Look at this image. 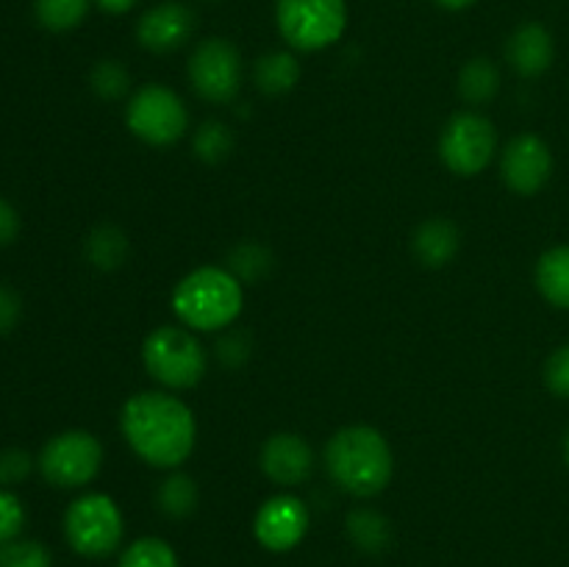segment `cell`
Returning <instances> with one entry per match:
<instances>
[{"label":"cell","instance_id":"obj_1","mask_svg":"<svg viewBox=\"0 0 569 567\" xmlns=\"http://www.w3.org/2000/svg\"><path fill=\"white\" fill-rule=\"evenodd\" d=\"M120 428L133 454L159 470H176L198 442L192 409L178 395L161 389L131 395L120 411Z\"/></svg>","mask_w":569,"mask_h":567},{"label":"cell","instance_id":"obj_2","mask_svg":"<svg viewBox=\"0 0 569 567\" xmlns=\"http://www.w3.org/2000/svg\"><path fill=\"white\" fill-rule=\"evenodd\" d=\"M326 470L342 493L372 498L395 476V454L387 437L372 426H345L328 439Z\"/></svg>","mask_w":569,"mask_h":567},{"label":"cell","instance_id":"obj_3","mask_svg":"<svg viewBox=\"0 0 569 567\" xmlns=\"http://www.w3.org/2000/svg\"><path fill=\"white\" fill-rule=\"evenodd\" d=\"M244 306V287L228 267L203 265L172 289V311L192 331H220L237 322Z\"/></svg>","mask_w":569,"mask_h":567},{"label":"cell","instance_id":"obj_4","mask_svg":"<svg viewBox=\"0 0 569 567\" xmlns=\"http://www.w3.org/2000/svg\"><path fill=\"white\" fill-rule=\"evenodd\" d=\"M144 370L170 389H189L203 381L209 356L198 334L187 326H161L144 337Z\"/></svg>","mask_w":569,"mask_h":567},{"label":"cell","instance_id":"obj_5","mask_svg":"<svg viewBox=\"0 0 569 567\" xmlns=\"http://www.w3.org/2000/svg\"><path fill=\"white\" fill-rule=\"evenodd\" d=\"M126 534L122 511L106 493H87L64 511V537L78 556L106 559L114 554Z\"/></svg>","mask_w":569,"mask_h":567},{"label":"cell","instance_id":"obj_6","mask_svg":"<svg viewBox=\"0 0 569 567\" xmlns=\"http://www.w3.org/2000/svg\"><path fill=\"white\" fill-rule=\"evenodd\" d=\"M276 22L289 48L317 53L331 48L348 28L345 0H278Z\"/></svg>","mask_w":569,"mask_h":567},{"label":"cell","instance_id":"obj_7","mask_svg":"<svg viewBox=\"0 0 569 567\" xmlns=\"http://www.w3.org/2000/svg\"><path fill=\"white\" fill-rule=\"evenodd\" d=\"M126 126L133 137L153 148L176 145L189 128V111L181 94L164 83H144L126 106Z\"/></svg>","mask_w":569,"mask_h":567},{"label":"cell","instance_id":"obj_8","mask_svg":"<svg viewBox=\"0 0 569 567\" xmlns=\"http://www.w3.org/2000/svg\"><path fill=\"white\" fill-rule=\"evenodd\" d=\"M103 465V445L89 431H61L44 442L39 454V470L44 481L59 489L87 487Z\"/></svg>","mask_w":569,"mask_h":567},{"label":"cell","instance_id":"obj_9","mask_svg":"<svg viewBox=\"0 0 569 567\" xmlns=\"http://www.w3.org/2000/svg\"><path fill=\"white\" fill-rule=\"evenodd\" d=\"M498 150V131L492 120L478 111H459L450 117L439 137V156L456 176L472 178L487 170Z\"/></svg>","mask_w":569,"mask_h":567},{"label":"cell","instance_id":"obj_10","mask_svg":"<svg viewBox=\"0 0 569 567\" xmlns=\"http://www.w3.org/2000/svg\"><path fill=\"white\" fill-rule=\"evenodd\" d=\"M189 83L209 103H231L242 87V56L228 39H203L189 56Z\"/></svg>","mask_w":569,"mask_h":567},{"label":"cell","instance_id":"obj_11","mask_svg":"<svg viewBox=\"0 0 569 567\" xmlns=\"http://www.w3.org/2000/svg\"><path fill=\"white\" fill-rule=\"evenodd\" d=\"M253 534L261 548L272 554H287L298 548L309 534V506L298 495H272L256 511Z\"/></svg>","mask_w":569,"mask_h":567},{"label":"cell","instance_id":"obj_12","mask_svg":"<svg viewBox=\"0 0 569 567\" xmlns=\"http://www.w3.org/2000/svg\"><path fill=\"white\" fill-rule=\"evenodd\" d=\"M503 183L517 195H537L553 176V153L537 133H520L500 156Z\"/></svg>","mask_w":569,"mask_h":567},{"label":"cell","instance_id":"obj_13","mask_svg":"<svg viewBox=\"0 0 569 567\" xmlns=\"http://www.w3.org/2000/svg\"><path fill=\"white\" fill-rule=\"evenodd\" d=\"M194 26H198V20L187 3L164 0V3L153 6L139 17L137 39L150 53H172L192 39Z\"/></svg>","mask_w":569,"mask_h":567},{"label":"cell","instance_id":"obj_14","mask_svg":"<svg viewBox=\"0 0 569 567\" xmlns=\"http://www.w3.org/2000/svg\"><path fill=\"white\" fill-rule=\"evenodd\" d=\"M261 470L278 487H300L315 470V450L300 434L278 431L261 448Z\"/></svg>","mask_w":569,"mask_h":567},{"label":"cell","instance_id":"obj_15","mask_svg":"<svg viewBox=\"0 0 569 567\" xmlns=\"http://www.w3.org/2000/svg\"><path fill=\"white\" fill-rule=\"evenodd\" d=\"M506 56H509L511 67L520 76L537 78L550 70L556 56L553 37L542 22H522L515 33H511L509 44H506Z\"/></svg>","mask_w":569,"mask_h":567},{"label":"cell","instance_id":"obj_16","mask_svg":"<svg viewBox=\"0 0 569 567\" xmlns=\"http://www.w3.org/2000/svg\"><path fill=\"white\" fill-rule=\"evenodd\" d=\"M411 248L426 267H445L459 253L461 233L456 222L445 220V217H431L415 231Z\"/></svg>","mask_w":569,"mask_h":567},{"label":"cell","instance_id":"obj_17","mask_svg":"<svg viewBox=\"0 0 569 567\" xmlns=\"http://www.w3.org/2000/svg\"><path fill=\"white\" fill-rule=\"evenodd\" d=\"M537 289L556 309H569V245L545 250L537 261Z\"/></svg>","mask_w":569,"mask_h":567},{"label":"cell","instance_id":"obj_18","mask_svg":"<svg viewBox=\"0 0 569 567\" xmlns=\"http://www.w3.org/2000/svg\"><path fill=\"white\" fill-rule=\"evenodd\" d=\"M256 87L264 94H287L298 87L300 81V64L292 53L287 50H272V53L261 56L253 67Z\"/></svg>","mask_w":569,"mask_h":567},{"label":"cell","instance_id":"obj_19","mask_svg":"<svg viewBox=\"0 0 569 567\" xmlns=\"http://www.w3.org/2000/svg\"><path fill=\"white\" fill-rule=\"evenodd\" d=\"M348 539L361 554H383L392 543V526L376 509H353L345 520Z\"/></svg>","mask_w":569,"mask_h":567},{"label":"cell","instance_id":"obj_20","mask_svg":"<svg viewBox=\"0 0 569 567\" xmlns=\"http://www.w3.org/2000/svg\"><path fill=\"white\" fill-rule=\"evenodd\" d=\"M500 89V70L495 67L492 59H476L467 61L459 72V94L472 106L489 103Z\"/></svg>","mask_w":569,"mask_h":567},{"label":"cell","instance_id":"obj_21","mask_svg":"<svg viewBox=\"0 0 569 567\" xmlns=\"http://www.w3.org/2000/svg\"><path fill=\"white\" fill-rule=\"evenodd\" d=\"M198 484L187 472H170V476L161 481L159 493H156V504H159L161 515L170 517V520H183V517L192 515L198 509Z\"/></svg>","mask_w":569,"mask_h":567},{"label":"cell","instance_id":"obj_22","mask_svg":"<svg viewBox=\"0 0 569 567\" xmlns=\"http://www.w3.org/2000/svg\"><path fill=\"white\" fill-rule=\"evenodd\" d=\"M128 250H131V242H128L126 231L109 226V222L94 228L87 239V259L98 270H117V267H122V261L128 259Z\"/></svg>","mask_w":569,"mask_h":567},{"label":"cell","instance_id":"obj_23","mask_svg":"<svg viewBox=\"0 0 569 567\" xmlns=\"http://www.w3.org/2000/svg\"><path fill=\"white\" fill-rule=\"evenodd\" d=\"M89 6H92V0H33V14L42 28L64 33L87 20Z\"/></svg>","mask_w":569,"mask_h":567},{"label":"cell","instance_id":"obj_24","mask_svg":"<svg viewBox=\"0 0 569 567\" xmlns=\"http://www.w3.org/2000/svg\"><path fill=\"white\" fill-rule=\"evenodd\" d=\"M117 567H178V554L167 539L139 537L122 550Z\"/></svg>","mask_w":569,"mask_h":567},{"label":"cell","instance_id":"obj_25","mask_svg":"<svg viewBox=\"0 0 569 567\" xmlns=\"http://www.w3.org/2000/svg\"><path fill=\"white\" fill-rule=\"evenodd\" d=\"M192 148L194 156H198L200 161H206V165H217V161L228 159L233 150L231 128L220 120H206L203 126L194 131Z\"/></svg>","mask_w":569,"mask_h":567},{"label":"cell","instance_id":"obj_26","mask_svg":"<svg viewBox=\"0 0 569 567\" xmlns=\"http://www.w3.org/2000/svg\"><path fill=\"white\" fill-rule=\"evenodd\" d=\"M272 256L264 245L259 242H242L231 250L228 256V270L239 278L242 284H256L270 272Z\"/></svg>","mask_w":569,"mask_h":567},{"label":"cell","instance_id":"obj_27","mask_svg":"<svg viewBox=\"0 0 569 567\" xmlns=\"http://www.w3.org/2000/svg\"><path fill=\"white\" fill-rule=\"evenodd\" d=\"M94 94L103 100H120L126 98L128 89H131V76H128L126 64L114 59H103L92 67V76H89Z\"/></svg>","mask_w":569,"mask_h":567},{"label":"cell","instance_id":"obj_28","mask_svg":"<svg viewBox=\"0 0 569 567\" xmlns=\"http://www.w3.org/2000/svg\"><path fill=\"white\" fill-rule=\"evenodd\" d=\"M0 567H53V556L37 539H11L0 545Z\"/></svg>","mask_w":569,"mask_h":567},{"label":"cell","instance_id":"obj_29","mask_svg":"<svg viewBox=\"0 0 569 567\" xmlns=\"http://www.w3.org/2000/svg\"><path fill=\"white\" fill-rule=\"evenodd\" d=\"M22 526H26L22 500L14 493H9V487H0V545L20 537Z\"/></svg>","mask_w":569,"mask_h":567},{"label":"cell","instance_id":"obj_30","mask_svg":"<svg viewBox=\"0 0 569 567\" xmlns=\"http://www.w3.org/2000/svg\"><path fill=\"white\" fill-rule=\"evenodd\" d=\"M545 387L556 395V398L569 400V345H561L545 361Z\"/></svg>","mask_w":569,"mask_h":567},{"label":"cell","instance_id":"obj_31","mask_svg":"<svg viewBox=\"0 0 569 567\" xmlns=\"http://www.w3.org/2000/svg\"><path fill=\"white\" fill-rule=\"evenodd\" d=\"M33 470L31 454L20 448H9L0 454V484L3 487H14V484H22Z\"/></svg>","mask_w":569,"mask_h":567},{"label":"cell","instance_id":"obj_32","mask_svg":"<svg viewBox=\"0 0 569 567\" xmlns=\"http://www.w3.org/2000/svg\"><path fill=\"white\" fill-rule=\"evenodd\" d=\"M250 350H253V342H250V337L244 331H228L226 337L217 342V356H220V361L226 367L244 365Z\"/></svg>","mask_w":569,"mask_h":567},{"label":"cell","instance_id":"obj_33","mask_svg":"<svg viewBox=\"0 0 569 567\" xmlns=\"http://www.w3.org/2000/svg\"><path fill=\"white\" fill-rule=\"evenodd\" d=\"M20 315H22L20 295H17L11 287H6V284H0V334L14 331V326L20 322Z\"/></svg>","mask_w":569,"mask_h":567},{"label":"cell","instance_id":"obj_34","mask_svg":"<svg viewBox=\"0 0 569 567\" xmlns=\"http://www.w3.org/2000/svg\"><path fill=\"white\" fill-rule=\"evenodd\" d=\"M20 233V215L6 198H0V248L11 245Z\"/></svg>","mask_w":569,"mask_h":567},{"label":"cell","instance_id":"obj_35","mask_svg":"<svg viewBox=\"0 0 569 567\" xmlns=\"http://www.w3.org/2000/svg\"><path fill=\"white\" fill-rule=\"evenodd\" d=\"M94 6H98L100 11H106V14H128V11L137 6V0H94Z\"/></svg>","mask_w":569,"mask_h":567},{"label":"cell","instance_id":"obj_36","mask_svg":"<svg viewBox=\"0 0 569 567\" xmlns=\"http://www.w3.org/2000/svg\"><path fill=\"white\" fill-rule=\"evenodd\" d=\"M433 3L442 6V9H448V11H465V9H470V6H476L478 0H433Z\"/></svg>","mask_w":569,"mask_h":567},{"label":"cell","instance_id":"obj_37","mask_svg":"<svg viewBox=\"0 0 569 567\" xmlns=\"http://www.w3.org/2000/svg\"><path fill=\"white\" fill-rule=\"evenodd\" d=\"M565 461H567V467H569V431H567V437H565Z\"/></svg>","mask_w":569,"mask_h":567}]
</instances>
